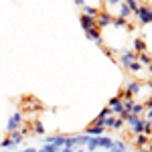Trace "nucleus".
<instances>
[{"label":"nucleus","instance_id":"obj_1","mask_svg":"<svg viewBox=\"0 0 152 152\" xmlns=\"http://www.w3.org/2000/svg\"><path fill=\"white\" fill-rule=\"evenodd\" d=\"M20 124H23V114L20 112H16V114H12L10 120H8V132H16V130L20 128Z\"/></svg>","mask_w":152,"mask_h":152},{"label":"nucleus","instance_id":"obj_2","mask_svg":"<svg viewBox=\"0 0 152 152\" xmlns=\"http://www.w3.org/2000/svg\"><path fill=\"white\" fill-rule=\"evenodd\" d=\"M110 114L112 116H122L124 114V107H122V97H112L110 99Z\"/></svg>","mask_w":152,"mask_h":152},{"label":"nucleus","instance_id":"obj_3","mask_svg":"<svg viewBox=\"0 0 152 152\" xmlns=\"http://www.w3.org/2000/svg\"><path fill=\"white\" fill-rule=\"evenodd\" d=\"M136 16H138V20L142 24H148L152 20V8H146V6H140L138 12H136Z\"/></svg>","mask_w":152,"mask_h":152},{"label":"nucleus","instance_id":"obj_4","mask_svg":"<svg viewBox=\"0 0 152 152\" xmlns=\"http://www.w3.org/2000/svg\"><path fill=\"white\" fill-rule=\"evenodd\" d=\"M110 23H114V16L107 14V12H102V14L95 16V26H105V24H110Z\"/></svg>","mask_w":152,"mask_h":152},{"label":"nucleus","instance_id":"obj_5","mask_svg":"<svg viewBox=\"0 0 152 152\" xmlns=\"http://www.w3.org/2000/svg\"><path fill=\"white\" fill-rule=\"evenodd\" d=\"M104 130H105V128L99 124V122H95L91 128L85 130V136H104Z\"/></svg>","mask_w":152,"mask_h":152},{"label":"nucleus","instance_id":"obj_6","mask_svg":"<svg viewBox=\"0 0 152 152\" xmlns=\"http://www.w3.org/2000/svg\"><path fill=\"white\" fill-rule=\"evenodd\" d=\"M81 24H83V28H85V33H87V31H91V28H97V26H95V18L85 16V14L81 16Z\"/></svg>","mask_w":152,"mask_h":152},{"label":"nucleus","instance_id":"obj_7","mask_svg":"<svg viewBox=\"0 0 152 152\" xmlns=\"http://www.w3.org/2000/svg\"><path fill=\"white\" fill-rule=\"evenodd\" d=\"M20 140H23V132H18V130H16V132H10V138H8L10 146H16Z\"/></svg>","mask_w":152,"mask_h":152},{"label":"nucleus","instance_id":"obj_8","mask_svg":"<svg viewBox=\"0 0 152 152\" xmlns=\"http://www.w3.org/2000/svg\"><path fill=\"white\" fill-rule=\"evenodd\" d=\"M87 37H89L91 41H95V43H102V35H99V31H97V28H91V31H87Z\"/></svg>","mask_w":152,"mask_h":152},{"label":"nucleus","instance_id":"obj_9","mask_svg":"<svg viewBox=\"0 0 152 152\" xmlns=\"http://www.w3.org/2000/svg\"><path fill=\"white\" fill-rule=\"evenodd\" d=\"M144 49H146L144 41H142V39H136V41H134V53H144Z\"/></svg>","mask_w":152,"mask_h":152},{"label":"nucleus","instance_id":"obj_10","mask_svg":"<svg viewBox=\"0 0 152 152\" xmlns=\"http://www.w3.org/2000/svg\"><path fill=\"white\" fill-rule=\"evenodd\" d=\"M146 144H148V136H144V134H138V136H136V146H138V148H144Z\"/></svg>","mask_w":152,"mask_h":152},{"label":"nucleus","instance_id":"obj_11","mask_svg":"<svg viewBox=\"0 0 152 152\" xmlns=\"http://www.w3.org/2000/svg\"><path fill=\"white\" fill-rule=\"evenodd\" d=\"M124 4H126V6L130 8V12H134V14H136V12H138V8H140L136 0H124Z\"/></svg>","mask_w":152,"mask_h":152},{"label":"nucleus","instance_id":"obj_12","mask_svg":"<svg viewBox=\"0 0 152 152\" xmlns=\"http://www.w3.org/2000/svg\"><path fill=\"white\" fill-rule=\"evenodd\" d=\"M130 14H132V12H130V8L126 6V4H122V8H120V20H126Z\"/></svg>","mask_w":152,"mask_h":152},{"label":"nucleus","instance_id":"obj_13","mask_svg":"<svg viewBox=\"0 0 152 152\" xmlns=\"http://www.w3.org/2000/svg\"><path fill=\"white\" fill-rule=\"evenodd\" d=\"M136 59H138V61H140L142 65H146V67H148V65H150V63H152V59L148 57V55H146V53H142L140 57H136Z\"/></svg>","mask_w":152,"mask_h":152},{"label":"nucleus","instance_id":"obj_14","mask_svg":"<svg viewBox=\"0 0 152 152\" xmlns=\"http://www.w3.org/2000/svg\"><path fill=\"white\" fill-rule=\"evenodd\" d=\"M41 152H59V150L55 148V146H51V144H45V148H43Z\"/></svg>","mask_w":152,"mask_h":152},{"label":"nucleus","instance_id":"obj_15","mask_svg":"<svg viewBox=\"0 0 152 152\" xmlns=\"http://www.w3.org/2000/svg\"><path fill=\"white\" fill-rule=\"evenodd\" d=\"M43 132H45L43 126H35V134H43Z\"/></svg>","mask_w":152,"mask_h":152},{"label":"nucleus","instance_id":"obj_16","mask_svg":"<svg viewBox=\"0 0 152 152\" xmlns=\"http://www.w3.org/2000/svg\"><path fill=\"white\" fill-rule=\"evenodd\" d=\"M61 152H75V150H73V148H69V146H65V148H63Z\"/></svg>","mask_w":152,"mask_h":152},{"label":"nucleus","instance_id":"obj_17","mask_svg":"<svg viewBox=\"0 0 152 152\" xmlns=\"http://www.w3.org/2000/svg\"><path fill=\"white\" fill-rule=\"evenodd\" d=\"M75 4H77V6H85V2H83V0H75Z\"/></svg>","mask_w":152,"mask_h":152},{"label":"nucleus","instance_id":"obj_18","mask_svg":"<svg viewBox=\"0 0 152 152\" xmlns=\"http://www.w3.org/2000/svg\"><path fill=\"white\" fill-rule=\"evenodd\" d=\"M107 2H110L112 6H116V4H118V2H120V0H107Z\"/></svg>","mask_w":152,"mask_h":152},{"label":"nucleus","instance_id":"obj_19","mask_svg":"<svg viewBox=\"0 0 152 152\" xmlns=\"http://www.w3.org/2000/svg\"><path fill=\"white\" fill-rule=\"evenodd\" d=\"M23 152H37L35 148H26V150H23Z\"/></svg>","mask_w":152,"mask_h":152},{"label":"nucleus","instance_id":"obj_20","mask_svg":"<svg viewBox=\"0 0 152 152\" xmlns=\"http://www.w3.org/2000/svg\"><path fill=\"white\" fill-rule=\"evenodd\" d=\"M140 152H150V150H146V148H142V150Z\"/></svg>","mask_w":152,"mask_h":152},{"label":"nucleus","instance_id":"obj_21","mask_svg":"<svg viewBox=\"0 0 152 152\" xmlns=\"http://www.w3.org/2000/svg\"><path fill=\"white\" fill-rule=\"evenodd\" d=\"M75 152H83V150H75Z\"/></svg>","mask_w":152,"mask_h":152},{"label":"nucleus","instance_id":"obj_22","mask_svg":"<svg viewBox=\"0 0 152 152\" xmlns=\"http://www.w3.org/2000/svg\"><path fill=\"white\" fill-rule=\"evenodd\" d=\"M39 152H41V150H39Z\"/></svg>","mask_w":152,"mask_h":152}]
</instances>
